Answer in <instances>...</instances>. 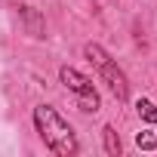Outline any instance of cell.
Masks as SVG:
<instances>
[{
	"label": "cell",
	"instance_id": "obj_1",
	"mask_svg": "<svg viewBox=\"0 0 157 157\" xmlns=\"http://www.w3.org/2000/svg\"><path fill=\"white\" fill-rule=\"evenodd\" d=\"M31 120H34V129H37L40 142L52 154H59V157H77V154H80V142H77L71 123L52 105H37L31 111Z\"/></svg>",
	"mask_w": 157,
	"mask_h": 157
},
{
	"label": "cell",
	"instance_id": "obj_2",
	"mask_svg": "<svg viewBox=\"0 0 157 157\" xmlns=\"http://www.w3.org/2000/svg\"><path fill=\"white\" fill-rule=\"evenodd\" d=\"M83 59L96 68L99 80L111 90V96L126 105V102H129V80H126V71L117 65V59H111V52H108L102 43H96V40L83 43Z\"/></svg>",
	"mask_w": 157,
	"mask_h": 157
},
{
	"label": "cell",
	"instance_id": "obj_3",
	"mask_svg": "<svg viewBox=\"0 0 157 157\" xmlns=\"http://www.w3.org/2000/svg\"><path fill=\"white\" fill-rule=\"evenodd\" d=\"M59 80H62V86H65L71 96H77V105H80V111L96 114V111L102 108V96H99L96 83L90 80L83 71H77L74 65H62V68H59Z\"/></svg>",
	"mask_w": 157,
	"mask_h": 157
},
{
	"label": "cell",
	"instance_id": "obj_4",
	"mask_svg": "<svg viewBox=\"0 0 157 157\" xmlns=\"http://www.w3.org/2000/svg\"><path fill=\"white\" fill-rule=\"evenodd\" d=\"M16 16H19L22 31H25L28 37H34V40H43V37H46V19H43V13H40V10H34V6L22 3V6L16 10Z\"/></svg>",
	"mask_w": 157,
	"mask_h": 157
},
{
	"label": "cell",
	"instance_id": "obj_5",
	"mask_svg": "<svg viewBox=\"0 0 157 157\" xmlns=\"http://www.w3.org/2000/svg\"><path fill=\"white\" fill-rule=\"evenodd\" d=\"M102 148H105L108 157H120L123 154V142H120V136H117V129L111 123L102 126Z\"/></svg>",
	"mask_w": 157,
	"mask_h": 157
},
{
	"label": "cell",
	"instance_id": "obj_6",
	"mask_svg": "<svg viewBox=\"0 0 157 157\" xmlns=\"http://www.w3.org/2000/svg\"><path fill=\"white\" fill-rule=\"evenodd\" d=\"M136 114L145 120V123H157V105L151 99H139L136 102Z\"/></svg>",
	"mask_w": 157,
	"mask_h": 157
},
{
	"label": "cell",
	"instance_id": "obj_7",
	"mask_svg": "<svg viewBox=\"0 0 157 157\" xmlns=\"http://www.w3.org/2000/svg\"><path fill=\"white\" fill-rule=\"evenodd\" d=\"M136 145L142 151H157V136L151 129H142V132H136Z\"/></svg>",
	"mask_w": 157,
	"mask_h": 157
}]
</instances>
